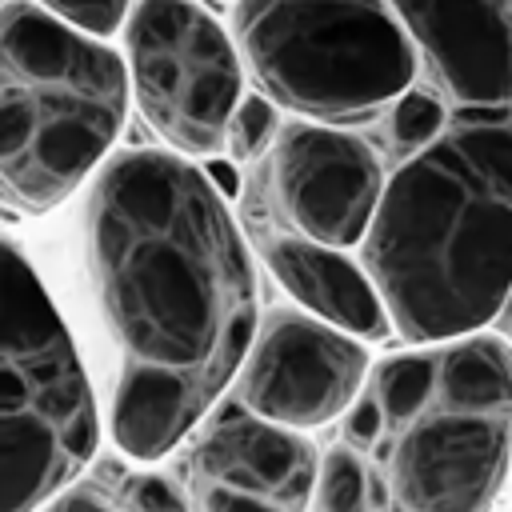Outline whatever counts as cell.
Instances as JSON below:
<instances>
[{
	"instance_id": "1",
	"label": "cell",
	"mask_w": 512,
	"mask_h": 512,
	"mask_svg": "<svg viewBox=\"0 0 512 512\" xmlns=\"http://www.w3.org/2000/svg\"><path fill=\"white\" fill-rule=\"evenodd\" d=\"M84 244L116 352L112 440L152 464L236 384L256 340V268L208 168L160 148L100 168Z\"/></svg>"
},
{
	"instance_id": "2",
	"label": "cell",
	"mask_w": 512,
	"mask_h": 512,
	"mask_svg": "<svg viewBox=\"0 0 512 512\" xmlns=\"http://www.w3.org/2000/svg\"><path fill=\"white\" fill-rule=\"evenodd\" d=\"M364 268L408 344L484 332L512 300V108L456 112L388 176Z\"/></svg>"
},
{
	"instance_id": "3",
	"label": "cell",
	"mask_w": 512,
	"mask_h": 512,
	"mask_svg": "<svg viewBox=\"0 0 512 512\" xmlns=\"http://www.w3.org/2000/svg\"><path fill=\"white\" fill-rule=\"evenodd\" d=\"M384 432L368 452L392 512H492L512 460V340L468 332L416 344L364 388Z\"/></svg>"
},
{
	"instance_id": "4",
	"label": "cell",
	"mask_w": 512,
	"mask_h": 512,
	"mask_svg": "<svg viewBox=\"0 0 512 512\" xmlns=\"http://www.w3.org/2000/svg\"><path fill=\"white\" fill-rule=\"evenodd\" d=\"M128 64L36 0L0 8V188L4 208L44 216L108 156L128 112Z\"/></svg>"
},
{
	"instance_id": "5",
	"label": "cell",
	"mask_w": 512,
	"mask_h": 512,
	"mask_svg": "<svg viewBox=\"0 0 512 512\" xmlns=\"http://www.w3.org/2000/svg\"><path fill=\"white\" fill-rule=\"evenodd\" d=\"M232 36L268 100L336 128L384 116L420 68L392 0H236Z\"/></svg>"
},
{
	"instance_id": "6",
	"label": "cell",
	"mask_w": 512,
	"mask_h": 512,
	"mask_svg": "<svg viewBox=\"0 0 512 512\" xmlns=\"http://www.w3.org/2000/svg\"><path fill=\"white\" fill-rule=\"evenodd\" d=\"M0 316V512H40L88 472L100 448L96 396L16 240H4Z\"/></svg>"
},
{
	"instance_id": "7",
	"label": "cell",
	"mask_w": 512,
	"mask_h": 512,
	"mask_svg": "<svg viewBox=\"0 0 512 512\" xmlns=\"http://www.w3.org/2000/svg\"><path fill=\"white\" fill-rule=\"evenodd\" d=\"M132 100L144 124L180 156H216L240 108L244 60L232 28L196 0H136L124 24Z\"/></svg>"
},
{
	"instance_id": "8",
	"label": "cell",
	"mask_w": 512,
	"mask_h": 512,
	"mask_svg": "<svg viewBox=\"0 0 512 512\" xmlns=\"http://www.w3.org/2000/svg\"><path fill=\"white\" fill-rule=\"evenodd\" d=\"M368 376L372 360L360 336L320 316L280 308L252 340V352L236 376V404L304 432L348 416L368 388Z\"/></svg>"
},
{
	"instance_id": "9",
	"label": "cell",
	"mask_w": 512,
	"mask_h": 512,
	"mask_svg": "<svg viewBox=\"0 0 512 512\" xmlns=\"http://www.w3.org/2000/svg\"><path fill=\"white\" fill-rule=\"evenodd\" d=\"M264 188L284 228L328 248H352L364 244L388 180L380 156L356 132L292 120L268 152Z\"/></svg>"
},
{
	"instance_id": "10",
	"label": "cell",
	"mask_w": 512,
	"mask_h": 512,
	"mask_svg": "<svg viewBox=\"0 0 512 512\" xmlns=\"http://www.w3.org/2000/svg\"><path fill=\"white\" fill-rule=\"evenodd\" d=\"M320 460L312 440L296 428L264 420L256 412H224L192 448L188 476L200 488H240L264 496L288 512H308L312 488L320 476Z\"/></svg>"
},
{
	"instance_id": "11",
	"label": "cell",
	"mask_w": 512,
	"mask_h": 512,
	"mask_svg": "<svg viewBox=\"0 0 512 512\" xmlns=\"http://www.w3.org/2000/svg\"><path fill=\"white\" fill-rule=\"evenodd\" d=\"M260 256L276 284L312 316L360 340H384L392 332V316L384 308L380 288L372 284L368 268L344 256V248H328L292 228H276L260 232Z\"/></svg>"
},
{
	"instance_id": "12",
	"label": "cell",
	"mask_w": 512,
	"mask_h": 512,
	"mask_svg": "<svg viewBox=\"0 0 512 512\" xmlns=\"http://www.w3.org/2000/svg\"><path fill=\"white\" fill-rule=\"evenodd\" d=\"M40 512H188L176 484L148 468L100 464Z\"/></svg>"
},
{
	"instance_id": "13",
	"label": "cell",
	"mask_w": 512,
	"mask_h": 512,
	"mask_svg": "<svg viewBox=\"0 0 512 512\" xmlns=\"http://www.w3.org/2000/svg\"><path fill=\"white\" fill-rule=\"evenodd\" d=\"M392 492L384 472L352 444H336L320 460L308 512H388Z\"/></svg>"
},
{
	"instance_id": "14",
	"label": "cell",
	"mask_w": 512,
	"mask_h": 512,
	"mask_svg": "<svg viewBox=\"0 0 512 512\" xmlns=\"http://www.w3.org/2000/svg\"><path fill=\"white\" fill-rule=\"evenodd\" d=\"M284 124H280V104L268 100L264 92H252L240 100V108L228 120V140H224V156L232 164H252L264 160L276 140H280Z\"/></svg>"
},
{
	"instance_id": "15",
	"label": "cell",
	"mask_w": 512,
	"mask_h": 512,
	"mask_svg": "<svg viewBox=\"0 0 512 512\" xmlns=\"http://www.w3.org/2000/svg\"><path fill=\"white\" fill-rule=\"evenodd\" d=\"M452 112L448 104L436 96V92H424V88H408L392 108H388V136H392V148L400 156H412L420 148H428L444 128H448Z\"/></svg>"
},
{
	"instance_id": "16",
	"label": "cell",
	"mask_w": 512,
	"mask_h": 512,
	"mask_svg": "<svg viewBox=\"0 0 512 512\" xmlns=\"http://www.w3.org/2000/svg\"><path fill=\"white\" fill-rule=\"evenodd\" d=\"M44 12H52L56 20L72 24L76 32H88L96 40H108L116 32H124L136 0H36Z\"/></svg>"
},
{
	"instance_id": "17",
	"label": "cell",
	"mask_w": 512,
	"mask_h": 512,
	"mask_svg": "<svg viewBox=\"0 0 512 512\" xmlns=\"http://www.w3.org/2000/svg\"><path fill=\"white\" fill-rule=\"evenodd\" d=\"M196 496H200L204 512H288V508H280L264 496H252V492H240V488H220V484L200 488Z\"/></svg>"
},
{
	"instance_id": "18",
	"label": "cell",
	"mask_w": 512,
	"mask_h": 512,
	"mask_svg": "<svg viewBox=\"0 0 512 512\" xmlns=\"http://www.w3.org/2000/svg\"><path fill=\"white\" fill-rule=\"evenodd\" d=\"M496 328H500V332H504V336L512 340V300H508V308L500 312V320H496Z\"/></svg>"
},
{
	"instance_id": "19",
	"label": "cell",
	"mask_w": 512,
	"mask_h": 512,
	"mask_svg": "<svg viewBox=\"0 0 512 512\" xmlns=\"http://www.w3.org/2000/svg\"><path fill=\"white\" fill-rule=\"evenodd\" d=\"M508 8H512V0H508Z\"/></svg>"
}]
</instances>
